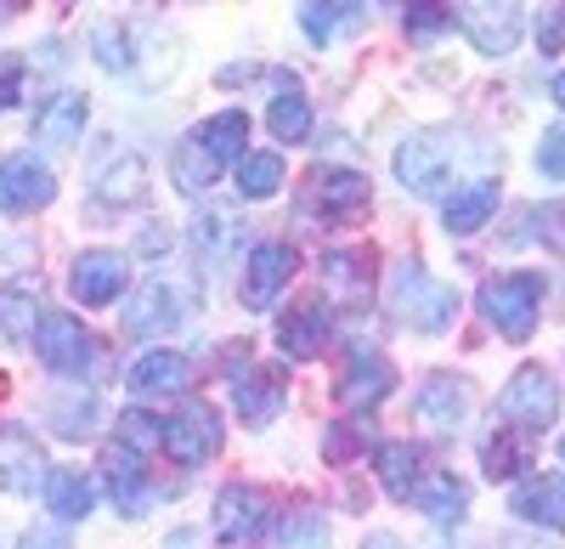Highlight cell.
Returning a JSON list of instances; mask_svg holds the SVG:
<instances>
[{
    "mask_svg": "<svg viewBox=\"0 0 565 549\" xmlns=\"http://www.w3.org/2000/svg\"><path fill=\"white\" fill-rule=\"evenodd\" d=\"M385 306H391V317H402V324H413L424 335H441L458 317V289L436 284L418 261H396L391 284H385Z\"/></svg>",
    "mask_w": 565,
    "mask_h": 549,
    "instance_id": "obj_1",
    "label": "cell"
},
{
    "mask_svg": "<svg viewBox=\"0 0 565 549\" xmlns=\"http://www.w3.org/2000/svg\"><path fill=\"white\" fill-rule=\"evenodd\" d=\"M463 170V142L452 130H413L407 142L396 148V181L407 193L436 199L452 188V176Z\"/></svg>",
    "mask_w": 565,
    "mask_h": 549,
    "instance_id": "obj_2",
    "label": "cell"
},
{
    "mask_svg": "<svg viewBox=\"0 0 565 549\" xmlns=\"http://www.w3.org/2000/svg\"><path fill=\"white\" fill-rule=\"evenodd\" d=\"M543 312V278L537 272H503V278L481 284V317L503 340H532Z\"/></svg>",
    "mask_w": 565,
    "mask_h": 549,
    "instance_id": "obj_3",
    "label": "cell"
},
{
    "mask_svg": "<svg viewBox=\"0 0 565 549\" xmlns=\"http://www.w3.org/2000/svg\"><path fill=\"white\" fill-rule=\"evenodd\" d=\"M221 442H226V425H221V414L210 402H181L175 414L159 425V447L170 453L175 465H186V471L210 465L221 453Z\"/></svg>",
    "mask_w": 565,
    "mask_h": 549,
    "instance_id": "obj_4",
    "label": "cell"
},
{
    "mask_svg": "<svg viewBox=\"0 0 565 549\" xmlns=\"http://www.w3.org/2000/svg\"><path fill=\"white\" fill-rule=\"evenodd\" d=\"M271 532V498L255 482H232L215 498V538L221 549H255Z\"/></svg>",
    "mask_w": 565,
    "mask_h": 549,
    "instance_id": "obj_5",
    "label": "cell"
},
{
    "mask_svg": "<svg viewBox=\"0 0 565 549\" xmlns=\"http://www.w3.org/2000/svg\"><path fill=\"white\" fill-rule=\"evenodd\" d=\"M503 420L514 431H526V436L548 431L559 420V386H554V374L548 369H514V380L503 386Z\"/></svg>",
    "mask_w": 565,
    "mask_h": 549,
    "instance_id": "obj_6",
    "label": "cell"
},
{
    "mask_svg": "<svg viewBox=\"0 0 565 549\" xmlns=\"http://www.w3.org/2000/svg\"><path fill=\"white\" fill-rule=\"evenodd\" d=\"M34 351L52 374H85L90 362H97V340L79 329V317L68 312H45L40 329H34Z\"/></svg>",
    "mask_w": 565,
    "mask_h": 549,
    "instance_id": "obj_7",
    "label": "cell"
},
{
    "mask_svg": "<svg viewBox=\"0 0 565 549\" xmlns=\"http://www.w3.org/2000/svg\"><path fill=\"white\" fill-rule=\"evenodd\" d=\"M68 289H74V300L79 306H114L125 289H130V261L119 255V250H85V255H74V266H68Z\"/></svg>",
    "mask_w": 565,
    "mask_h": 549,
    "instance_id": "obj_8",
    "label": "cell"
},
{
    "mask_svg": "<svg viewBox=\"0 0 565 549\" xmlns=\"http://www.w3.org/2000/svg\"><path fill=\"white\" fill-rule=\"evenodd\" d=\"M186 312H193V295H186L175 278H148V284H136V295L125 300V329L130 335H164V329L181 324Z\"/></svg>",
    "mask_w": 565,
    "mask_h": 549,
    "instance_id": "obj_9",
    "label": "cell"
},
{
    "mask_svg": "<svg viewBox=\"0 0 565 549\" xmlns=\"http://www.w3.org/2000/svg\"><path fill=\"white\" fill-rule=\"evenodd\" d=\"M57 199V176L45 159L34 154H18L0 165V215H34Z\"/></svg>",
    "mask_w": 565,
    "mask_h": 549,
    "instance_id": "obj_10",
    "label": "cell"
},
{
    "mask_svg": "<svg viewBox=\"0 0 565 549\" xmlns=\"http://www.w3.org/2000/svg\"><path fill=\"white\" fill-rule=\"evenodd\" d=\"M295 272H300V250L295 244H255L249 266H244V306L266 312L282 289L295 284Z\"/></svg>",
    "mask_w": 565,
    "mask_h": 549,
    "instance_id": "obj_11",
    "label": "cell"
},
{
    "mask_svg": "<svg viewBox=\"0 0 565 549\" xmlns=\"http://www.w3.org/2000/svg\"><path fill=\"white\" fill-rule=\"evenodd\" d=\"M458 29L476 40L481 57H509L526 34V7H458Z\"/></svg>",
    "mask_w": 565,
    "mask_h": 549,
    "instance_id": "obj_12",
    "label": "cell"
},
{
    "mask_svg": "<svg viewBox=\"0 0 565 549\" xmlns=\"http://www.w3.org/2000/svg\"><path fill=\"white\" fill-rule=\"evenodd\" d=\"M45 487V447L23 425H0V493H40Z\"/></svg>",
    "mask_w": 565,
    "mask_h": 549,
    "instance_id": "obj_13",
    "label": "cell"
},
{
    "mask_svg": "<svg viewBox=\"0 0 565 549\" xmlns=\"http://www.w3.org/2000/svg\"><path fill=\"white\" fill-rule=\"evenodd\" d=\"M391 391H396L391 357H380V351H351L345 374H340V402L351 408V414H367V408H380Z\"/></svg>",
    "mask_w": 565,
    "mask_h": 549,
    "instance_id": "obj_14",
    "label": "cell"
},
{
    "mask_svg": "<svg viewBox=\"0 0 565 549\" xmlns=\"http://www.w3.org/2000/svg\"><path fill=\"white\" fill-rule=\"evenodd\" d=\"M306 199H311L322 215L351 221V215L367 210V176H362V170H340V165L311 170V176H306Z\"/></svg>",
    "mask_w": 565,
    "mask_h": 549,
    "instance_id": "obj_15",
    "label": "cell"
},
{
    "mask_svg": "<svg viewBox=\"0 0 565 549\" xmlns=\"http://www.w3.org/2000/svg\"><path fill=\"white\" fill-rule=\"evenodd\" d=\"M282 402H289V374L282 369H249L232 386V408H238L244 425H271L282 414Z\"/></svg>",
    "mask_w": 565,
    "mask_h": 549,
    "instance_id": "obj_16",
    "label": "cell"
},
{
    "mask_svg": "<svg viewBox=\"0 0 565 549\" xmlns=\"http://www.w3.org/2000/svg\"><path fill=\"white\" fill-rule=\"evenodd\" d=\"M85 119H90V108H85L79 91H57V97H45L40 114H34V142L52 148V154H68L79 142Z\"/></svg>",
    "mask_w": 565,
    "mask_h": 549,
    "instance_id": "obj_17",
    "label": "cell"
},
{
    "mask_svg": "<svg viewBox=\"0 0 565 549\" xmlns=\"http://www.w3.org/2000/svg\"><path fill=\"white\" fill-rule=\"evenodd\" d=\"M469 408H476V391H469L463 374H436V380H424V391H418V414H424L430 431H463Z\"/></svg>",
    "mask_w": 565,
    "mask_h": 549,
    "instance_id": "obj_18",
    "label": "cell"
},
{
    "mask_svg": "<svg viewBox=\"0 0 565 549\" xmlns=\"http://www.w3.org/2000/svg\"><path fill=\"white\" fill-rule=\"evenodd\" d=\"M266 130H271V142H282V148H300L311 136V103H306V91L289 74H277V91L266 103Z\"/></svg>",
    "mask_w": 565,
    "mask_h": 549,
    "instance_id": "obj_19",
    "label": "cell"
},
{
    "mask_svg": "<svg viewBox=\"0 0 565 549\" xmlns=\"http://www.w3.org/2000/svg\"><path fill=\"white\" fill-rule=\"evenodd\" d=\"M45 510H52V521L57 527H68V521H85L90 516V505H97V482L90 476H79V471H68V465H57V471H45Z\"/></svg>",
    "mask_w": 565,
    "mask_h": 549,
    "instance_id": "obj_20",
    "label": "cell"
},
{
    "mask_svg": "<svg viewBox=\"0 0 565 549\" xmlns=\"http://www.w3.org/2000/svg\"><path fill=\"white\" fill-rule=\"evenodd\" d=\"M514 516L548 532H565V476H526L514 487Z\"/></svg>",
    "mask_w": 565,
    "mask_h": 549,
    "instance_id": "obj_21",
    "label": "cell"
},
{
    "mask_svg": "<svg viewBox=\"0 0 565 549\" xmlns=\"http://www.w3.org/2000/svg\"><path fill=\"white\" fill-rule=\"evenodd\" d=\"M45 420L68 442H90L103 425V402H97V391H52L45 397Z\"/></svg>",
    "mask_w": 565,
    "mask_h": 549,
    "instance_id": "obj_22",
    "label": "cell"
},
{
    "mask_svg": "<svg viewBox=\"0 0 565 549\" xmlns=\"http://www.w3.org/2000/svg\"><path fill=\"white\" fill-rule=\"evenodd\" d=\"M492 210H498V181H463V188L441 204V221H447V233L452 239H469V233H481V226L492 221Z\"/></svg>",
    "mask_w": 565,
    "mask_h": 549,
    "instance_id": "obj_23",
    "label": "cell"
},
{
    "mask_svg": "<svg viewBox=\"0 0 565 549\" xmlns=\"http://www.w3.org/2000/svg\"><path fill=\"white\" fill-rule=\"evenodd\" d=\"M186 374H193V369H186V357L181 351H141L136 362H130V369H125V380H130V391L136 397H164V391H181L186 386Z\"/></svg>",
    "mask_w": 565,
    "mask_h": 549,
    "instance_id": "obj_24",
    "label": "cell"
},
{
    "mask_svg": "<svg viewBox=\"0 0 565 549\" xmlns=\"http://www.w3.org/2000/svg\"><path fill=\"white\" fill-rule=\"evenodd\" d=\"M244 136H249L244 108H221V114H210V119L193 130V142L226 170V165H244Z\"/></svg>",
    "mask_w": 565,
    "mask_h": 549,
    "instance_id": "obj_25",
    "label": "cell"
},
{
    "mask_svg": "<svg viewBox=\"0 0 565 549\" xmlns=\"http://www.w3.org/2000/svg\"><path fill=\"white\" fill-rule=\"evenodd\" d=\"M277 346H282V357H317V351L328 346V306L306 300V306H295V312H282Z\"/></svg>",
    "mask_w": 565,
    "mask_h": 549,
    "instance_id": "obj_26",
    "label": "cell"
},
{
    "mask_svg": "<svg viewBox=\"0 0 565 549\" xmlns=\"http://www.w3.org/2000/svg\"><path fill=\"white\" fill-rule=\"evenodd\" d=\"M418 465H424L418 442H380V447H373V476H380V487L391 498H413V487L424 482Z\"/></svg>",
    "mask_w": 565,
    "mask_h": 549,
    "instance_id": "obj_27",
    "label": "cell"
},
{
    "mask_svg": "<svg viewBox=\"0 0 565 549\" xmlns=\"http://www.w3.org/2000/svg\"><path fill=\"white\" fill-rule=\"evenodd\" d=\"M413 498H418V510L430 516V521H463V510H469V487H463L452 471L424 476V482L413 487Z\"/></svg>",
    "mask_w": 565,
    "mask_h": 549,
    "instance_id": "obj_28",
    "label": "cell"
},
{
    "mask_svg": "<svg viewBox=\"0 0 565 549\" xmlns=\"http://www.w3.org/2000/svg\"><path fill=\"white\" fill-rule=\"evenodd\" d=\"M362 18H367V7H351V0H311V7H300V29L317 45H328L334 34L362 29Z\"/></svg>",
    "mask_w": 565,
    "mask_h": 549,
    "instance_id": "obj_29",
    "label": "cell"
},
{
    "mask_svg": "<svg viewBox=\"0 0 565 549\" xmlns=\"http://www.w3.org/2000/svg\"><path fill=\"white\" fill-rule=\"evenodd\" d=\"M367 278H373V266L362 250H334V255H322V284L334 300H362L367 295Z\"/></svg>",
    "mask_w": 565,
    "mask_h": 549,
    "instance_id": "obj_30",
    "label": "cell"
},
{
    "mask_svg": "<svg viewBox=\"0 0 565 549\" xmlns=\"http://www.w3.org/2000/svg\"><path fill=\"white\" fill-rule=\"evenodd\" d=\"M108 493L130 521L148 516V476H141V460H125V453L108 447Z\"/></svg>",
    "mask_w": 565,
    "mask_h": 549,
    "instance_id": "obj_31",
    "label": "cell"
},
{
    "mask_svg": "<svg viewBox=\"0 0 565 549\" xmlns=\"http://www.w3.org/2000/svg\"><path fill=\"white\" fill-rule=\"evenodd\" d=\"M526 465H532V436L514 431V425H503V431L487 442V476H492V482H514Z\"/></svg>",
    "mask_w": 565,
    "mask_h": 549,
    "instance_id": "obj_32",
    "label": "cell"
},
{
    "mask_svg": "<svg viewBox=\"0 0 565 549\" xmlns=\"http://www.w3.org/2000/svg\"><path fill=\"white\" fill-rule=\"evenodd\" d=\"M170 176H175V188L181 193H204V188H215V176H221V165L186 136V142L175 148V159H170Z\"/></svg>",
    "mask_w": 565,
    "mask_h": 549,
    "instance_id": "obj_33",
    "label": "cell"
},
{
    "mask_svg": "<svg viewBox=\"0 0 565 549\" xmlns=\"http://www.w3.org/2000/svg\"><path fill=\"white\" fill-rule=\"evenodd\" d=\"M159 425H164V420L141 414V408L119 414V425H114V453H125V460H148V453L159 447Z\"/></svg>",
    "mask_w": 565,
    "mask_h": 549,
    "instance_id": "obj_34",
    "label": "cell"
},
{
    "mask_svg": "<svg viewBox=\"0 0 565 549\" xmlns=\"http://www.w3.org/2000/svg\"><path fill=\"white\" fill-rule=\"evenodd\" d=\"M277 188H282V154H271V148L244 154V165H238V193H244V199H271Z\"/></svg>",
    "mask_w": 565,
    "mask_h": 549,
    "instance_id": "obj_35",
    "label": "cell"
},
{
    "mask_svg": "<svg viewBox=\"0 0 565 549\" xmlns=\"http://www.w3.org/2000/svg\"><path fill=\"white\" fill-rule=\"evenodd\" d=\"M141 181H148V165H141L136 154H125L119 165H108V170L97 176V199H103V204H130V199L141 193Z\"/></svg>",
    "mask_w": 565,
    "mask_h": 549,
    "instance_id": "obj_36",
    "label": "cell"
},
{
    "mask_svg": "<svg viewBox=\"0 0 565 549\" xmlns=\"http://www.w3.org/2000/svg\"><path fill=\"white\" fill-rule=\"evenodd\" d=\"M40 329V306L23 295V289H0V340H34Z\"/></svg>",
    "mask_w": 565,
    "mask_h": 549,
    "instance_id": "obj_37",
    "label": "cell"
},
{
    "mask_svg": "<svg viewBox=\"0 0 565 549\" xmlns=\"http://www.w3.org/2000/svg\"><path fill=\"white\" fill-rule=\"evenodd\" d=\"M277 549H328V516L322 510H295L277 527Z\"/></svg>",
    "mask_w": 565,
    "mask_h": 549,
    "instance_id": "obj_38",
    "label": "cell"
},
{
    "mask_svg": "<svg viewBox=\"0 0 565 549\" xmlns=\"http://www.w3.org/2000/svg\"><path fill=\"white\" fill-rule=\"evenodd\" d=\"M90 57H97L108 74H125V68H130V34H125L119 23L90 29Z\"/></svg>",
    "mask_w": 565,
    "mask_h": 549,
    "instance_id": "obj_39",
    "label": "cell"
},
{
    "mask_svg": "<svg viewBox=\"0 0 565 549\" xmlns=\"http://www.w3.org/2000/svg\"><path fill=\"white\" fill-rule=\"evenodd\" d=\"M362 442H367V425L362 420H334V425H328V436H322L328 465H351L356 453H362Z\"/></svg>",
    "mask_w": 565,
    "mask_h": 549,
    "instance_id": "obj_40",
    "label": "cell"
},
{
    "mask_svg": "<svg viewBox=\"0 0 565 549\" xmlns=\"http://www.w3.org/2000/svg\"><path fill=\"white\" fill-rule=\"evenodd\" d=\"M537 170L565 181V125H548L543 130V142H537Z\"/></svg>",
    "mask_w": 565,
    "mask_h": 549,
    "instance_id": "obj_41",
    "label": "cell"
},
{
    "mask_svg": "<svg viewBox=\"0 0 565 549\" xmlns=\"http://www.w3.org/2000/svg\"><path fill=\"white\" fill-rule=\"evenodd\" d=\"M441 29H452V7H407V34L413 40H430Z\"/></svg>",
    "mask_w": 565,
    "mask_h": 549,
    "instance_id": "obj_42",
    "label": "cell"
},
{
    "mask_svg": "<svg viewBox=\"0 0 565 549\" xmlns=\"http://www.w3.org/2000/svg\"><path fill=\"white\" fill-rule=\"evenodd\" d=\"M175 250V239H170V226L159 221V215H148L141 221V239H136V255H148V261H159V255H170Z\"/></svg>",
    "mask_w": 565,
    "mask_h": 549,
    "instance_id": "obj_43",
    "label": "cell"
},
{
    "mask_svg": "<svg viewBox=\"0 0 565 549\" xmlns=\"http://www.w3.org/2000/svg\"><path fill=\"white\" fill-rule=\"evenodd\" d=\"M537 45H543V57H559V52H565V7H548V12H543Z\"/></svg>",
    "mask_w": 565,
    "mask_h": 549,
    "instance_id": "obj_44",
    "label": "cell"
},
{
    "mask_svg": "<svg viewBox=\"0 0 565 549\" xmlns=\"http://www.w3.org/2000/svg\"><path fill=\"white\" fill-rule=\"evenodd\" d=\"M18 549H74V543H68V532H63L57 521H34V527L18 538Z\"/></svg>",
    "mask_w": 565,
    "mask_h": 549,
    "instance_id": "obj_45",
    "label": "cell"
},
{
    "mask_svg": "<svg viewBox=\"0 0 565 549\" xmlns=\"http://www.w3.org/2000/svg\"><path fill=\"white\" fill-rule=\"evenodd\" d=\"M23 63H7V74H0V108H18L23 103Z\"/></svg>",
    "mask_w": 565,
    "mask_h": 549,
    "instance_id": "obj_46",
    "label": "cell"
},
{
    "mask_svg": "<svg viewBox=\"0 0 565 549\" xmlns=\"http://www.w3.org/2000/svg\"><path fill=\"white\" fill-rule=\"evenodd\" d=\"M362 549H402V543H396V538H391V532H373V538H367V543H362Z\"/></svg>",
    "mask_w": 565,
    "mask_h": 549,
    "instance_id": "obj_47",
    "label": "cell"
},
{
    "mask_svg": "<svg viewBox=\"0 0 565 549\" xmlns=\"http://www.w3.org/2000/svg\"><path fill=\"white\" fill-rule=\"evenodd\" d=\"M193 543H199L193 532H170V543H164V549H193Z\"/></svg>",
    "mask_w": 565,
    "mask_h": 549,
    "instance_id": "obj_48",
    "label": "cell"
},
{
    "mask_svg": "<svg viewBox=\"0 0 565 549\" xmlns=\"http://www.w3.org/2000/svg\"><path fill=\"white\" fill-rule=\"evenodd\" d=\"M548 97H554V103H559V108H565V68H559V74H554V85H548Z\"/></svg>",
    "mask_w": 565,
    "mask_h": 549,
    "instance_id": "obj_49",
    "label": "cell"
},
{
    "mask_svg": "<svg viewBox=\"0 0 565 549\" xmlns=\"http://www.w3.org/2000/svg\"><path fill=\"white\" fill-rule=\"evenodd\" d=\"M559 453H565V436H559Z\"/></svg>",
    "mask_w": 565,
    "mask_h": 549,
    "instance_id": "obj_50",
    "label": "cell"
}]
</instances>
